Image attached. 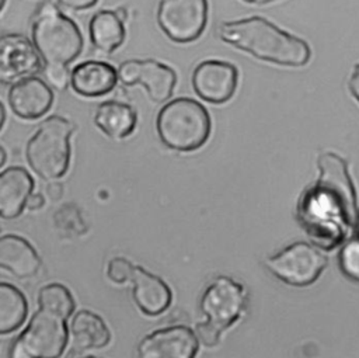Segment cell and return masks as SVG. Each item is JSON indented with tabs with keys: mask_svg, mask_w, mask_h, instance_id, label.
Returning <instances> with one entry per match:
<instances>
[{
	"mask_svg": "<svg viewBox=\"0 0 359 358\" xmlns=\"http://www.w3.org/2000/svg\"><path fill=\"white\" fill-rule=\"evenodd\" d=\"M238 84V70L224 60L209 59L201 62L192 73V87L205 101L223 104L229 101Z\"/></svg>",
	"mask_w": 359,
	"mask_h": 358,
	"instance_id": "7c38bea8",
	"label": "cell"
},
{
	"mask_svg": "<svg viewBox=\"0 0 359 358\" xmlns=\"http://www.w3.org/2000/svg\"><path fill=\"white\" fill-rule=\"evenodd\" d=\"M195 334L198 337V340L206 345V347H213L216 344H219L220 341V336L222 331L217 330L216 327L210 326L208 321H201L195 326Z\"/></svg>",
	"mask_w": 359,
	"mask_h": 358,
	"instance_id": "484cf974",
	"label": "cell"
},
{
	"mask_svg": "<svg viewBox=\"0 0 359 358\" xmlns=\"http://www.w3.org/2000/svg\"><path fill=\"white\" fill-rule=\"evenodd\" d=\"M320 177L302 198L297 212L307 233L321 246L332 248L355 226L356 195L344 159L324 153L318 159Z\"/></svg>",
	"mask_w": 359,
	"mask_h": 358,
	"instance_id": "6da1fadb",
	"label": "cell"
},
{
	"mask_svg": "<svg viewBox=\"0 0 359 358\" xmlns=\"http://www.w3.org/2000/svg\"><path fill=\"white\" fill-rule=\"evenodd\" d=\"M11 111L22 119H36L49 111L53 102L52 87L41 77L28 76L13 83L7 93Z\"/></svg>",
	"mask_w": 359,
	"mask_h": 358,
	"instance_id": "5bb4252c",
	"label": "cell"
},
{
	"mask_svg": "<svg viewBox=\"0 0 359 358\" xmlns=\"http://www.w3.org/2000/svg\"><path fill=\"white\" fill-rule=\"evenodd\" d=\"M216 32L222 41L234 48L275 65L300 67L307 65L311 56V49L304 39L259 15L222 22Z\"/></svg>",
	"mask_w": 359,
	"mask_h": 358,
	"instance_id": "7a4b0ae2",
	"label": "cell"
},
{
	"mask_svg": "<svg viewBox=\"0 0 359 358\" xmlns=\"http://www.w3.org/2000/svg\"><path fill=\"white\" fill-rule=\"evenodd\" d=\"M69 333L72 334V350L77 352L104 348L111 341V331L104 319L88 309L72 314Z\"/></svg>",
	"mask_w": 359,
	"mask_h": 358,
	"instance_id": "d6986e66",
	"label": "cell"
},
{
	"mask_svg": "<svg viewBox=\"0 0 359 358\" xmlns=\"http://www.w3.org/2000/svg\"><path fill=\"white\" fill-rule=\"evenodd\" d=\"M31 41L43 63H72L83 49L77 24L53 1H42L34 11Z\"/></svg>",
	"mask_w": 359,
	"mask_h": 358,
	"instance_id": "3957f363",
	"label": "cell"
},
{
	"mask_svg": "<svg viewBox=\"0 0 359 358\" xmlns=\"http://www.w3.org/2000/svg\"><path fill=\"white\" fill-rule=\"evenodd\" d=\"M6 1H7V0H0V11H1V10H3V7H4V4H6Z\"/></svg>",
	"mask_w": 359,
	"mask_h": 358,
	"instance_id": "e575fe53",
	"label": "cell"
},
{
	"mask_svg": "<svg viewBox=\"0 0 359 358\" xmlns=\"http://www.w3.org/2000/svg\"><path fill=\"white\" fill-rule=\"evenodd\" d=\"M116 69L102 60H84L70 70V87L81 97H101L115 88Z\"/></svg>",
	"mask_w": 359,
	"mask_h": 358,
	"instance_id": "9a60e30c",
	"label": "cell"
},
{
	"mask_svg": "<svg viewBox=\"0 0 359 358\" xmlns=\"http://www.w3.org/2000/svg\"><path fill=\"white\" fill-rule=\"evenodd\" d=\"M265 267L278 279L307 286L318 279L327 267V257L307 241H296L265 260Z\"/></svg>",
	"mask_w": 359,
	"mask_h": 358,
	"instance_id": "52a82bcc",
	"label": "cell"
},
{
	"mask_svg": "<svg viewBox=\"0 0 359 358\" xmlns=\"http://www.w3.org/2000/svg\"><path fill=\"white\" fill-rule=\"evenodd\" d=\"M135 265L125 257H114L108 261L107 265V277L118 285L126 284L130 281L133 275Z\"/></svg>",
	"mask_w": 359,
	"mask_h": 358,
	"instance_id": "d4e9b609",
	"label": "cell"
},
{
	"mask_svg": "<svg viewBox=\"0 0 359 358\" xmlns=\"http://www.w3.org/2000/svg\"><path fill=\"white\" fill-rule=\"evenodd\" d=\"M27 313L28 302L24 293L8 282H0V336L21 327Z\"/></svg>",
	"mask_w": 359,
	"mask_h": 358,
	"instance_id": "7402d4cb",
	"label": "cell"
},
{
	"mask_svg": "<svg viewBox=\"0 0 359 358\" xmlns=\"http://www.w3.org/2000/svg\"><path fill=\"white\" fill-rule=\"evenodd\" d=\"M88 35L91 45L97 51L111 53L125 41V21L115 10H98L90 18Z\"/></svg>",
	"mask_w": 359,
	"mask_h": 358,
	"instance_id": "44dd1931",
	"label": "cell"
},
{
	"mask_svg": "<svg viewBox=\"0 0 359 358\" xmlns=\"http://www.w3.org/2000/svg\"><path fill=\"white\" fill-rule=\"evenodd\" d=\"M6 159H7V153H6L4 147L0 145V167L6 163Z\"/></svg>",
	"mask_w": 359,
	"mask_h": 358,
	"instance_id": "d6a6232c",
	"label": "cell"
},
{
	"mask_svg": "<svg viewBox=\"0 0 359 358\" xmlns=\"http://www.w3.org/2000/svg\"><path fill=\"white\" fill-rule=\"evenodd\" d=\"M43 67L32 41L22 34H0V84L11 86L20 79L35 76Z\"/></svg>",
	"mask_w": 359,
	"mask_h": 358,
	"instance_id": "8fae6325",
	"label": "cell"
},
{
	"mask_svg": "<svg viewBox=\"0 0 359 358\" xmlns=\"http://www.w3.org/2000/svg\"><path fill=\"white\" fill-rule=\"evenodd\" d=\"M247 302L244 286L229 277L215 278L203 291L201 310L206 321L222 333L243 313Z\"/></svg>",
	"mask_w": 359,
	"mask_h": 358,
	"instance_id": "9c48e42d",
	"label": "cell"
},
{
	"mask_svg": "<svg viewBox=\"0 0 359 358\" xmlns=\"http://www.w3.org/2000/svg\"><path fill=\"white\" fill-rule=\"evenodd\" d=\"M339 268L352 281L359 282V237L346 241L339 251Z\"/></svg>",
	"mask_w": 359,
	"mask_h": 358,
	"instance_id": "603a6c76",
	"label": "cell"
},
{
	"mask_svg": "<svg viewBox=\"0 0 359 358\" xmlns=\"http://www.w3.org/2000/svg\"><path fill=\"white\" fill-rule=\"evenodd\" d=\"M198 351L196 334L185 326H170L142 338L137 355L142 358H192Z\"/></svg>",
	"mask_w": 359,
	"mask_h": 358,
	"instance_id": "4fadbf2b",
	"label": "cell"
},
{
	"mask_svg": "<svg viewBox=\"0 0 359 358\" xmlns=\"http://www.w3.org/2000/svg\"><path fill=\"white\" fill-rule=\"evenodd\" d=\"M118 80L125 86L140 84L153 102L167 101L175 87V72L154 59H128L116 69Z\"/></svg>",
	"mask_w": 359,
	"mask_h": 358,
	"instance_id": "30bf717a",
	"label": "cell"
},
{
	"mask_svg": "<svg viewBox=\"0 0 359 358\" xmlns=\"http://www.w3.org/2000/svg\"><path fill=\"white\" fill-rule=\"evenodd\" d=\"M4 121H6V110H4V105L0 101V131H1V128L4 125Z\"/></svg>",
	"mask_w": 359,
	"mask_h": 358,
	"instance_id": "4dcf8cb0",
	"label": "cell"
},
{
	"mask_svg": "<svg viewBox=\"0 0 359 358\" xmlns=\"http://www.w3.org/2000/svg\"><path fill=\"white\" fill-rule=\"evenodd\" d=\"M43 205H45V197L41 192H31L25 202V208L29 211H38Z\"/></svg>",
	"mask_w": 359,
	"mask_h": 358,
	"instance_id": "f1b7e54d",
	"label": "cell"
},
{
	"mask_svg": "<svg viewBox=\"0 0 359 358\" xmlns=\"http://www.w3.org/2000/svg\"><path fill=\"white\" fill-rule=\"evenodd\" d=\"M160 140L178 152L196 150L205 145L210 133V117L206 108L188 97L167 102L156 119Z\"/></svg>",
	"mask_w": 359,
	"mask_h": 358,
	"instance_id": "5b68a950",
	"label": "cell"
},
{
	"mask_svg": "<svg viewBox=\"0 0 359 358\" xmlns=\"http://www.w3.org/2000/svg\"><path fill=\"white\" fill-rule=\"evenodd\" d=\"M349 90L352 95L356 98L359 102V65H356L352 70V74L349 77Z\"/></svg>",
	"mask_w": 359,
	"mask_h": 358,
	"instance_id": "f546056e",
	"label": "cell"
},
{
	"mask_svg": "<svg viewBox=\"0 0 359 358\" xmlns=\"http://www.w3.org/2000/svg\"><path fill=\"white\" fill-rule=\"evenodd\" d=\"M69 317L63 310L38 303L27 327L13 341L8 355L13 358H57L63 355L69 337Z\"/></svg>",
	"mask_w": 359,
	"mask_h": 358,
	"instance_id": "8992f818",
	"label": "cell"
},
{
	"mask_svg": "<svg viewBox=\"0 0 359 358\" xmlns=\"http://www.w3.org/2000/svg\"><path fill=\"white\" fill-rule=\"evenodd\" d=\"M355 226H356V229H358V233H359V213H358V216H356V222H355Z\"/></svg>",
	"mask_w": 359,
	"mask_h": 358,
	"instance_id": "836d02e7",
	"label": "cell"
},
{
	"mask_svg": "<svg viewBox=\"0 0 359 358\" xmlns=\"http://www.w3.org/2000/svg\"><path fill=\"white\" fill-rule=\"evenodd\" d=\"M243 1L250 3V4H268V3H272L276 0H243Z\"/></svg>",
	"mask_w": 359,
	"mask_h": 358,
	"instance_id": "1f68e13d",
	"label": "cell"
},
{
	"mask_svg": "<svg viewBox=\"0 0 359 358\" xmlns=\"http://www.w3.org/2000/svg\"><path fill=\"white\" fill-rule=\"evenodd\" d=\"M45 81L55 90L63 91L70 86V69L67 65L45 63L42 67Z\"/></svg>",
	"mask_w": 359,
	"mask_h": 358,
	"instance_id": "cb8c5ba5",
	"label": "cell"
},
{
	"mask_svg": "<svg viewBox=\"0 0 359 358\" xmlns=\"http://www.w3.org/2000/svg\"><path fill=\"white\" fill-rule=\"evenodd\" d=\"M76 125L62 117H46L25 145V159L31 170L42 180L62 178L70 164V138Z\"/></svg>",
	"mask_w": 359,
	"mask_h": 358,
	"instance_id": "277c9868",
	"label": "cell"
},
{
	"mask_svg": "<svg viewBox=\"0 0 359 358\" xmlns=\"http://www.w3.org/2000/svg\"><path fill=\"white\" fill-rule=\"evenodd\" d=\"M130 282L133 285V300L144 314H161L171 305L172 293L168 285L160 277L151 274L143 267L135 265Z\"/></svg>",
	"mask_w": 359,
	"mask_h": 358,
	"instance_id": "2e32d148",
	"label": "cell"
},
{
	"mask_svg": "<svg viewBox=\"0 0 359 358\" xmlns=\"http://www.w3.org/2000/svg\"><path fill=\"white\" fill-rule=\"evenodd\" d=\"M42 265L36 248L22 236H0V268L18 279L32 278Z\"/></svg>",
	"mask_w": 359,
	"mask_h": 358,
	"instance_id": "e0dca14e",
	"label": "cell"
},
{
	"mask_svg": "<svg viewBox=\"0 0 359 358\" xmlns=\"http://www.w3.org/2000/svg\"><path fill=\"white\" fill-rule=\"evenodd\" d=\"M46 195L53 199V201H57L62 198L63 195V184L57 180H52V181H48L46 184Z\"/></svg>",
	"mask_w": 359,
	"mask_h": 358,
	"instance_id": "83f0119b",
	"label": "cell"
},
{
	"mask_svg": "<svg viewBox=\"0 0 359 358\" xmlns=\"http://www.w3.org/2000/svg\"><path fill=\"white\" fill-rule=\"evenodd\" d=\"M98 0H57V3L69 10H87L93 7Z\"/></svg>",
	"mask_w": 359,
	"mask_h": 358,
	"instance_id": "4316f807",
	"label": "cell"
},
{
	"mask_svg": "<svg viewBox=\"0 0 359 358\" xmlns=\"http://www.w3.org/2000/svg\"><path fill=\"white\" fill-rule=\"evenodd\" d=\"M32 190V175L24 167L10 166L0 171V218L14 219L20 216Z\"/></svg>",
	"mask_w": 359,
	"mask_h": 358,
	"instance_id": "ac0fdd59",
	"label": "cell"
},
{
	"mask_svg": "<svg viewBox=\"0 0 359 358\" xmlns=\"http://www.w3.org/2000/svg\"><path fill=\"white\" fill-rule=\"evenodd\" d=\"M208 10V0H160L157 22L171 41L188 44L205 31Z\"/></svg>",
	"mask_w": 359,
	"mask_h": 358,
	"instance_id": "ba28073f",
	"label": "cell"
},
{
	"mask_svg": "<svg viewBox=\"0 0 359 358\" xmlns=\"http://www.w3.org/2000/svg\"><path fill=\"white\" fill-rule=\"evenodd\" d=\"M137 114L135 108L123 101L107 100L100 102L94 111L95 126L111 139H125L136 128Z\"/></svg>",
	"mask_w": 359,
	"mask_h": 358,
	"instance_id": "ffe728a7",
	"label": "cell"
}]
</instances>
